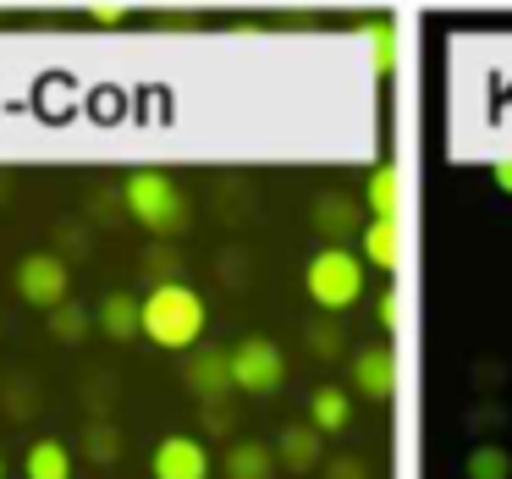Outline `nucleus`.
<instances>
[{
    "label": "nucleus",
    "mask_w": 512,
    "mask_h": 479,
    "mask_svg": "<svg viewBox=\"0 0 512 479\" xmlns=\"http://www.w3.org/2000/svg\"><path fill=\"white\" fill-rule=\"evenodd\" d=\"M204 298L182 281H155V292L144 298V336L166 353H193L204 336Z\"/></svg>",
    "instance_id": "1"
},
{
    "label": "nucleus",
    "mask_w": 512,
    "mask_h": 479,
    "mask_svg": "<svg viewBox=\"0 0 512 479\" xmlns=\"http://www.w3.org/2000/svg\"><path fill=\"white\" fill-rule=\"evenodd\" d=\"M122 204H127V215L155 237H177L193 215L188 199H182V188H177V177H166V171H127Z\"/></svg>",
    "instance_id": "2"
},
{
    "label": "nucleus",
    "mask_w": 512,
    "mask_h": 479,
    "mask_svg": "<svg viewBox=\"0 0 512 479\" xmlns=\"http://www.w3.org/2000/svg\"><path fill=\"white\" fill-rule=\"evenodd\" d=\"M303 287H309V303L325 314H342L364 298V254H347L342 243L320 248L303 270Z\"/></svg>",
    "instance_id": "3"
},
{
    "label": "nucleus",
    "mask_w": 512,
    "mask_h": 479,
    "mask_svg": "<svg viewBox=\"0 0 512 479\" xmlns=\"http://www.w3.org/2000/svg\"><path fill=\"white\" fill-rule=\"evenodd\" d=\"M232 380L248 397H276L281 380H287V358L270 336H248V342L232 347Z\"/></svg>",
    "instance_id": "4"
},
{
    "label": "nucleus",
    "mask_w": 512,
    "mask_h": 479,
    "mask_svg": "<svg viewBox=\"0 0 512 479\" xmlns=\"http://www.w3.org/2000/svg\"><path fill=\"white\" fill-rule=\"evenodd\" d=\"M12 281H17V298L45 309V314L56 309V303H67V292H72V270L61 254H23L12 270Z\"/></svg>",
    "instance_id": "5"
},
{
    "label": "nucleus",
    "mask_w": 512,
    "mask_h": 479,
    "mask_svg": "<svg viewBox=\"0 0 512 479\" xmlns=\"http://www.w3.org/2000/svg\"><path fill=\"white\" fill-rule=\"evenodd\" d=\"M182 380H188V391H193L199 402H226V397L237 391V380H232V353L204 342L199 353L182 364Z\"/></svg>",
    "instance_id": "6"
},
{
    "label": "nucleus",
    "mask_w": 512,
    "mask_h": 479,
    "mask_svg": "<svg viewBox=\"0 0 512 479\" xmlns=\"http://www.w3.org/2000/svg\"><path fill=\"white\" fill-rule=\"evenodd\" d=\"M149 468H155V479H210V446L193 441V435H171V441L155 446V457H149Z\"/></svg>",
    "instance_id": "7"
},
{
    "label": "nucleus",
    "mask_w": 512,
    "mask_h": 479,
    "mask_svg": "<svg viewBox=\"0 0 512 479\" xmlns=\"http://www.w3.org/2000/svg\"><path fill=\"white\" fill-rule=\"evenodd\" d=\"M353 391L369 402L397 397V353H391V347H364V353L353 358Z\"/></svg>",
    "instance_id": "8"
},
{
    "label": "nucleus",
    "mask_w": 512,
    "mask_h": 479,
    "mask_svg": "<svg viewBox=\"0 0 512 479\" xmlns=\"http://www.w3.org/2000/svg\"><path fill=\"white\" fill-rule=\"evenodd\" d=\"M94 325H100L111 342H133V336H144V303L127 298V292H111V298L94 309Z\"/></svg>",
    "instance_id": "9"
},
{
    "label": "nucleus",
    "mask_w": 512,
    "mask_h": 479,
    "mask_svg": "<svg viewBox=\"0 0 512 479\" xmlns=\"http://www.w3.org/2000/svg\"><path fill=\"white\" fill-rule=\"evenodd\" d=\"M276 463L281 457L265 441H232L221 457V474L226 479H276Z\"/></svg>",
    "instance_id": "10"
},
{
    "label": "nucleus",
    "mask_w": 512,
    "mask_h": 479,
    "mask_svg": "<svg viewBox=\"0 0 512 479\" xmlns=\"http://www.w3.org/2000/svg\"><path fill=\"white\" fill-rule=\"evenodd\" d=\"M276 457L292 468V474H309V468H320V430L314 424H287L276 441Z\"/></svg>",
    "instance_id": "11"
},
{
    "label": "nucleus",
    "mask_w": 512,
    "mask_h": 479,
    "mask_svg": "<svg viewBox=\"0 0 512 479\" xmlns=\"http://www.w3.org/2000/svg\"><path fill=\"white\" fill-rule=\"evenodd\" d=\"M402 259V237H397V215H375L364 226V265H380V270H397Z\"/></svg>",
    "instance_id": "12"
},
{
    "label": "nucleus",
    "mask_w": 512,
    "mask_h": 479,
    "mask_svg": "<svg viewBox=\"0 0 512 479\" xmlns=\"http://www.w3.org/2000/svg\"><path fill=\"white\" fill-rule=\"evenodd\" d=\"M28 479H72V446L67 441H34L23 457Z\"/></svg>",
    "instance_id": "13"
},
{
    "label": "nucleus",
    "mask_w": 512,
    "mask_h": 479,
    "mask_svg": "<svg viewBox=\"0 0 512 479\" xmlns=\"http://www.w3.org/2000/svg\"><path fill=\"white\" fill-rule=\"evenodd\" d=\"M347 419H353V402H347V391H336V386H320L309 397V424L320 435H336V430H347Z\"/></svg>",
    "instance_id": "14"
},
{
    "label": "nucleus",
    "mask_w": 512,
    "mask_h": 479,
    "mask_svg": "<svg viewBox=\"0 0 512 479\" xmlns=\"http://www.w3.org/2000/svg\"><path fill=\"white\" fill-rule=\"evenodd\" d=\"M83 457H89V463H122V452H127V441H122V430H116L111 419H89L83 424Z\"/></svg>",
    "instance_id": "15"
},
{
    "label": "nucleus",
    "mask_w": 512,
    "mask_h": 479,
    "mask_svg": "<svg viewBox=\"0 0 512 479\" xmlns=\"http://www.w3.org/2000/svg\"><path fill=\"white\" fill-rule=\"evenodd\" d=\"M314 221H320V232H331V237L364 232V226H358V204L342 199V193H320V204H314Z\"/></svg>",
    "instance_id": "16"
},
{
    "label": "nucleus",
    "mask_w": 512,
    "mask_h": 479,
    "mask_svg": "<svg viewBox=\"0 0 512 479\" xmlns=\"http://www.w3.org/2000/svg\"><path fill=\"white\" fill-rule=\"evenodd\" d=\"M463 479H512V452H507V446H496V441L474 446L468 463H463Z\"/></svg>",
    "instance_id": "17"
},
{
    "label": "nucleus",
    "mask_w": 512,
    "mask_h": 479,
    "mask_svg": "<svg viewBox=\"0 0 512 479\" xmlns=\"http://www.w3.org/2000/svg\"><path fill=\"white\" fill-rule=\"evenodd\" d=\"M89 325H94V314L78 309V303H56V309H50V336H56V342H83Z\"/></svg>",
    "instance_id": "18"
},
{
    "label": "nucleus",
    "mask_w": 512,
    "mask_h": 479,
    "mask_svg": "<svg viewBox=\"0 0 512 479\" xmlns=\"http://www.w3.org/2000/svg\"><path fill=\"white\" fill-rule=\"evenodd\" d=\"M364 199H369V210H375V215H397V171H391V166H375V171H369Z\"/></svg>",
    "instance_id": "19"
},
{
    "label": "nucleus",
    "mask_w": 512,
    "mask_h": 479,
    "mask_svg": "<svg viewBox=\"0 0 512 479\" xmlns=\"http://www.w3.org/2000/svg\"><path fill=\"white\" fill-rule=\"evenodd\" d=\"M0 402H6V419H34V413L45 408L39 391L23 386V380H6V386H0Z\"/></svg>",
    "instance_id": "20"
},
{
    "label": "nucleus",
    "mask_w": 512,
    "mask_h": 479,
    "mask_svg": "<svg viewBox=\"0 0 512 479\" xmlns=\"http://www.w3.org/2000/svg\"><path fill=\"white\" fill-rule=\"evenodd\" d=\"M325 479H369V463H364V457H353V452H342V457L325 463Z\"/></svg>",
    "instance_id": "21"
},
{
    "label": "nucleus",
    "mask_w": 512,
    "mask_h": 479,
    "mask_svg": "<svg viewBox=\"0 0 512 479\" xmlns=\"http://www.w3.org/2000/svg\"><path fill=\"white\" fill-rule=\"evenodd\" d=\"M144 270L155 281H177V254H171V248H149L144 254Z\"/></svg>",
    "instance_id": "22"
},
{
    "label": "nucleus",
    "mask_w": 512,
    "mask_h": 479,
    "mask_svg": "<svg viewBox=\"0 0 512 479\" xmlns=\"http://www.w3.org/2000/svg\"><path fill=\"white\" fill-rule=\"evenodd\" d=\"M309 347H314L320 358H331L336 347H342V331H336V325H314V331H309Z\"/></svg>",
    "instance_id": "23"
},
{
    "label": "nucleus",
    "mask_w": 512,
    "mask_h": 479,
    "mask_svg": "<svg viewBox=\"0 0 512 479\" xmlns=\"http://www.w3.org/2000/svg\"><path fill=\"white\" fill-rule=\"evenodd\" d=\"M490 177H496V188H501V193H512V160H501V166L490 171Z\"/></svg>",
    "instance_id": "24"
},
{
    "label": "nucleus",
    "mask_w": 512,
    "mask_h": 479,
    "mask_svg": "<svg viewBox=\"0 0 512 479\" xmlns=\"http://www.w3.org/2000/svg\"><path fill=\"white\" fill-rule=\"evenodd\" d=\"M380 320L397 325V292H386V303H380Z\"/></svg>",
    "instance_id": "25"
},
{
    "label": "nucleus",
    "mask_w": 512,
    "mask_h": 479,
    "mask_svg": "<svg viewBox=\"0 0 512 479\" xmlns=\"http://www.w3.org/2000/svg\"><path fill=\"white\" fill-rule=\"evenodd\" d=\"M0 479H6V463H0Z\"/></svg>",
    "instance_id": "26"
}]
</instances>
